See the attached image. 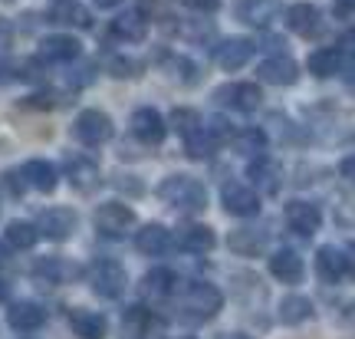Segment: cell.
Masks as SVG:
<instances>
[{"mask_svg": "<svg viewBox=\"0 0 355 339\" xmlns=\"http://www.w3.org/2000/svg\"><path fill=\"white\" fill-rule=\"evenodd\" d=\"M270 274L277 276L279 283H286V287H296V283H303V274H306V264L303 257L290 247H279V251L270 254Z\"/></svg>", "mask_w": 355, "mask_h": 339, "instance_id": "obj_23", "label": "cell"}, {"mask_svg": "<svg viewBox=\"0 0 355 339\" xmlns=\"http://www.w3.org/2000/svg\"><path fill=\"white\" fill-rule=\"evenodd\" d=\"M0 3H13V0H0Z\"/></svg>", "mask_w": 355, "mask_h": 339, "instance_id": "obj_49", "label": "cell"}, {"mask_svg": "<svg viewBox=\"0 0 355 339\" xmlns=\"http://www.w3.org/2000/svg\"><path fill=\"white\" fill-rule=\"evenodd\" d=\"M83 53V43L69 33H53V37H43L40 40V50H37V60L40 63H73L79 60Z\"/></svg>", "mask_w": 355, "mask_h": 339, "instance_id": "obj_19", "label": "cell"}, {"mask_svg": "<svg viewBox=\"0 0 355 339\" xmlns=\"http://www.w3.org/2000/svg\"><path fill=\"white\" fill-rule=\"evenodd\" d=\"M7 300H10V283L0 276V303H7Z\"/></svg>", "mask_w": 355, "mask_h": 339, "instance_id": "obj_46", "label": "cell"}, {"mask_svg": "<svg viewBox=\"0 0 355 339\" xmlns=\"http://www.w3.org/2000/svg\"><path fill=\"white\" fill-rule=\"evenodd\" d=\"M128 129H132V135L139 138L141 145H148V149H158V145L165 142V135H168L165 119H162V113H158V109H152V106H141V109H135V113H132V119H128Z\"/></svg>", "mask_w": 355, "mask_h": 339, "instance_id": "obj_10", "label": "cell"}, {"mask_svg": "<svg viewBox=\"0 0 355 339\" xmlns=\"http://www.w3.org/2000/svg\"><path fill=\"white\" fill-rule=\"evenodd\" d=\"M339 175H343L345 181L352 178V155H345V158H343V165H339Z\"/></svg>", "mask_w": 355, "mask_h": 339, "instance_id": "obj_44", "label": "cell"}, {"mask_svg": "<svg viewBox=\"0 0 355 339\" xmlns=\"http://www.w3.org/2000/svg\"><path fill=\"white\" fill-rule=\"evenodd\" d=\"M254 50H257L254 40L227 37V40H220V43L214 47V60H217V66H220L224 73H237V69H243V66L254 60Z\"/></svg>", "mask_w": 355, "mask_h": 339, "instance_id": "obj_12", "label": "cell"}, {"mask_svg": "<svg viewBox=\"0 0 355 339\" xmlns=\"http://www.w3.org/2000/svg\"><path fill=\"white\" fill-rule=\"evenodd\" d=\"M349 43L352 40L345 37L343 47H319V50H313L309 60H306V69L316 76V79H329V76L343 73V66L349 63Z\"/></svg>", "mask_w": 355, "mask_h": 339, "instance_id": "obj_15", "label": "cell"}, {"mask_svg": "<svg viewBox=\"0 0 355 339\" xmlns=\"http://www.w3.org/2000/svg\"><path fill=\"white\" fill-rule=\"evenodd\" d=\"M279 10H283V0H237V20L254 30H266Z\"/></svg>", "mask_w": 355, "mask_h": 339, "instance_id": "obj_22", "label": "cell"}, {"mask_svg": "<svg viewBox=\"0 0 355 339\" xmlns=\"http://www.w3.org/2000/svg\"><path fill=\"white\" fill-rule=\"evenodd\" d=\"M155 195H158L168 208H175V211H181V214H201L204 208H207V188H204L194 175H184V172L165 175L158 181Z\"/></svg>", "mask_w": 355, "mask_h": 339, "instance_id": "obj_1", "label": "cell"}, {"mask_svg": "<svg viewBox=\"0 0 355 339\" xmlns=\"http://www.w3.org/2000/svg\"><path fill=\"white\" fill-rule=\"evenodd\" d=\"M89 287L96 290V297H102V300H119L128 287L125 267L119 264L115 257H99L96 264L89 267Z\"/></svg>", "mask_w": 355, "mask_h": 339, "instance_id": "obj_4", "label": "cell"}, {"mask_svg": "<svg viewBox=\"0 0 355 339\" xmlns=\"http://www.w3.org/2000/svg\"><path fill=\"white\" fill-rule=\"evenodd\" d=\"M162 63H165L168 76L178 79V83H184V86H194V83H201L204 79V69L194 60L188 56H181V53H162Z\"/></svg>", "mask_w": 355, "mask_h": 339, "instance_id": "obj_30", "label": "cell"}, {"mask_svg": "<svg viewBox=\"0 0 355 339\" xmlns=\"http://www.w3.org/2000/svg\"><path fill=\"white\" fill-rule=\"evenodd\" d=\"M37 240H40V234L30 221H10L7 231H3V244H7L10 251H33Z\"/></svg>", "mask_w": 355, "mask_h": 339, "instance_id": "obj_34", "label": "cell"}, {"mask_svg": "<svg viewBox=\"0 0 355 339\" xmlns=\"http://www.w3.org/2000/svg\"><path fill=\"white\" fill-rule=\"evenodd\" d=\"M234 149L241 151V155H250V158L263 155L266 151V132L263 129H243V132L234 135Z\"/></svg>", "mask_w": 355, "mask_h": 339, "instance_id": "obj_35", "label": "cell"}, {"mask_svg": "<svg viewBox=\"0 0 355 339\" xmlns=\"http://www.w3.org/2000/svg\"><path fill=\"white\" fill-rule=\"evenodd\" d=\"M263 244H266V234L263 231H254V227H237V231L227 234V247L237 257H257V254L263 251Z\"/></svg>", "mask_w": 355, "mask_h": 339, "instance_id": "obj_31", "label": "cell"}, {"mask_svg": "<svg viewBox=\"0 0 355 339\" xmlns=\"http://www.w3.org/2000/svg\"><path fill=\"white\" fill-rule=\"evenodd\" d=\"M92 79H96V66L92 63H83L79 66V69H73V76H66V83H69V86H89V83H92Z\"/></svg>", "mask_w": 355, "mask_h": 339, "instance_id": "obj_39", "label": "cell"}, {"mask_svg": "<svg viewBox=\"0 0 355 339\" xmlns=\"http://www.w3.org/2000/svg\"><path fill=\"white\" fill-rule=\"evenodd\" d=\"M171 126H175V132L181 135V142H184V151H188L191 162H201V158H211L214 155V142H211V135H207V126H204V119L198 109H188V106H178V109H171Z\"/></svg>", "mask_w": 355, "mask_h": 339, "instance_id": "obj_3", "label": "cell"}, {"mask_svg": "<svg viewBox=\"0 0 355 339\" xmlns=\"http://www.w3.org/2000/svg\"><path fill=\"white\" fill-rule=\"evenodd\" d=\"M0 185H3V191H7V195H10V198H20V195H24V178H20V172H3V175H0Z\"/></svg>", "mask_w": 355, "mask_h": 339, "instance_id": "obj_38", "label": "cell"}, {"mask_svg": "<svg viewBox=\"0 0 355 339\" xmlns=\"http://www.w3.org/2000/svg\"><path fill=\"white\" fill-rule=\"evenodd\" d=\"M122 323H125V329H132L135 336H145L148 326H152V313H148L145 306H128L125 316H122Z\"/></svg>", "mask_w": 355, "mask_h": 339, "instance_id": "obj_36", "label": "cell"}, {"mask_svg": "<svg viewBox=\"0 0 355 339\" xmlns=\"http://www.w3.org/2000/svg\"><path fill=\"white\" fill-rule=\"evenodd\" d=\"M220 204H224V211L234 214V217H257V214H260L257 191L250 188V185H243V181H227V185L220 188Z\"/></svg>", "mask_w": 355, "mask_h": 339, "instance_id": "obj_14", "label": "cell"}, {"mask_svg": "<svg viewBox=\"0 0 355 339\" xmlns=\"http://www.w3.org/2000/svg\"><path fill=\"white\" fill-rule=\"evenodd\" d=\"M148 26H152L148 13L139 10V7H128V10H122L112 20L109 33H112L115 40H122V43H145V40H148Z\"/></svg>", "mask_w": 355, "mask_h": 339, "instance_id": "obj_18", "label": "cell"}, {"mask_svg": "<svg viewBox=\"0 0 355 339\" xmlns=\"http://www.w3.org/2000/svg\"><path fill=\"white\" fill-rule=\"evenodd\" d=\"M73 135H76L79 145L99 149V145H105V142L115 135V126L102 109H83V113L73 119Z\"/></svg>", "mask_w": 355, "mask_h": 339, "instance_id": "obj_5", "label": "cell"}, {"mask_svg": "<svg viewBox=\"0 0 355 339\" xmlns=\"http://www.w3.org/2000/svg\"><path fill=\"white\" fill-rule=\"evenodd\" d=\"M109 69H112V76H119V79H122V76H139V63H132V60H128V56H112V60H109Z\"/></svg>", "mask_w": 355, "mask_h": 339, "instance_id": "obj_37", "label": "cell"}, {"mask_svg": "<svg viewBox=\"0 0 355 339\" xmlns=\"http://www.w3.org/2000/svg\"><path fill=\"white\" fill-rule=\"evenodd\" d=\"M20 339H33V336H20Z\"/></svg>", "mask_w": 355, "mask_h": 339, "instance_id": "obj_50", "label": "cell"}, {"mask_svg": "<svg viewBox=\"0 0 355 339\" xmlns=\"http://www.w3.org/2000/svg\"><path fill=\"white\" fill-rule=\"evenodd\" d=\"M76 224H79V214L73 211V208H63V204L43 208V211L37 214V221H33V227H37L40 238L56 240V244L73 238V234H76Z\"/></svg>", "mask_w": 355, "mask_h": 339, "instance_id": "obj_6", "label": "cell"}, {"mask_svg": "<svg viewBox=\"0 0 355 339\" xmlns=\"http://www.w3.org/2000/svg\"><path fill=\"white\" fill-rule=\"evenodd\" d=\"M92 224H96V231H99L102 238H122V234H128L132 227H135V211L128 208L125 201H105L96 208V214H92Z\"/></svg>", "mask_w": 355, "mask_h": 339, "instance_id": "obj_7", "label": "cell"}, {"mask_svg": "<svg viewBox=\"0 0 355 339\" xmlns=\"http://www.w3.org/2000/svg\"><path fill=\"white\" fill-rule=\"evenodd\" d=\"M63 172H66V181H69V188L79 191V195H92V191L102 185L99 165H96V158H89V155H83V151H73V155H66V158H63Z\"/></svg>", "mask_w": 355, "mask_h": 339, "instance_id": "obj_8", "label": "cell"}, {"mask_svg": "<svg viewBox=\"0 0 355 339\" xmlns=\"http://www.w3.org/2000/svg\"><path fill=\"white\" fill-rule=\"evenodd\" d=\"M20 178H24L26 188L43 191V195H53L56 185H60V175H56L53 162H46V158H30V162L20 168Z\"/></svg>", "mask_w": 355, "mask_h": 339, "instance_id": "obj_25", "label": "cell"}, {"mask_svg": "<svg viewBox=\"0 0 355 339\" xmlns=\"http://www.w3.org/2000/svg\"><path fill=\"white\" fill-rule=\"evenodd\" d=\"M263 43H266L263 50H270V53H273V56H283V53H286V40H283V37H277V33H266V37H263Z\"/></svg>", "mask_w": 355, "mask_h": 339, "instance_id": "obj_41", "label": "cell"}, {"mask_svg": "<svg viewBox=\"0 0 355 339\" xmlns=\"http://www.w3.org/2000/svg\"><path fill=\"white\" fill-rule=\"evenodd\" d=\"M277 313H279V323H286V326H303V323H309V320L316 316V310H313V300H309V297L290 293V297L279 300Z\"/></svg>", "mask_w": 355, "mask_h": 339, "instance_id": "obj_29", "label": "cell"}, {"mask_svg": "<svg viewBox=\"0 0 355 339\" xmlns=\"http://www.w3.org/2000/svg\"><path fill=\"white\" fill-rule=\"evenodd\" d=\"M66 320H69V329L76 333L79 339H102L105 336V316L96 313V310H86V306H69L66 310Z\"/></svg>", "mask_w": 355, "mask_h": 339, "instance_id": "obj_24", "label": "cell"}, {"mask_svg": "<svg viewBox=\"0 0 355 339\" xmlns=\"http://www.w3.org/2000/svg\"><path fill=\"white\" fill-rule=\"evenodd\" d=\"M217 244L214 227L207 224H184L178 231V247L184 254H211Z\"/></svg>", "mask_w": 355, "mask_h": 339, "instance_id": "obj_27", "label": "cell"}, {"mask_svg": "<svg viewBox=\"0 0 355 339\" xmlns=\"http://www.w3.org/2000/svg\"><path fill=\"white\" fill-rule=\"evenodd\" d=\"M175 283L178 280L168 267H155V270H148V274L141 276V293L148 300H168L175 293Z\"/></svg>", "mask_w": 355, "mask_h": 339, "instance_id": "obj_32", "label": "cell"}, {"mask_svg": "<svg viewBox=\"0 0 355 339\" xmlns=\"http://www.w3.org/2000/svg\"><path fill=\"white\" fill-rule=\"evenodd\" d=\"M220 3L224 0H184V7H191L194 13H214L220 10Z\"/></svg>", "mask_w": 355, "mask_h": 339, "instance_id": "obj_40", "label": "cell"}, {"mask_svg": "<svg viewBox=\"0 0 355 339\" xmlns=\"http://www.w3.org/2000/svg\"><path fill=\"white\" fill-rule=\"evenodd\" d=\"M260 99H263V92L254 83H230V86H220L214 92L217 106H227L234 113H254V109H260Z\"/></svg>", "mask_w": 355, "mask_h": 339, "instance_id": "obj_17", "label": "cell"}, {"mask_svg": "<svg viewBox=\"0 0 355 339\" xmlns=\"http://www.w3.org/2000/svg\"><path fill=\"white\" fill-rule=\"evenodd\" d=\"M178 310H181L178 316L188 320V323H207V320H214L224 310V293H220V287L207 283V280H191L184 293H181Z\"/></svg>", "mask_w": 355, "mask_h": 339, "instance_id": "obj_2", "label": "cell"}, {"mask_svg": "<svg viewBox=\"0 0 355 339\" xmlns=\"http://www.w3.org/2000/svg\"><path fill=\"white\" fill-rule=\"evenodd\" d=\"M92 3H96L99 10H112V7H119L122 0H92Z\"/></svg>", "mask_w": 355, "mask_h": 339, "instance_id": "obj_47", "label": "cell"}, {"mask_svg": "<svg viewBox=\"0 0 355 339\" xmlns=\"http://www.w3.org/2000/svg\"><path fill=\"white\" fill-rule=\"evenodd\" d=\"M135 247H139V254H145V257H165V254H171V247H175V234H171L165 224L152 221V224H145L139 234H135Z\"/></svg>", "mask_w": 355, "mask_h": 339, "instance_id": "obj_21", "label": "cell"}, {"mask_svg": "<svg viewBox=\"0 0 355 339\" xmlns=\"http://www.w3.org/2000/svg\"><path fill=\"white\" fill-rule=\"evenodd\" d=\"M247 178H250V188L260 191V195H266V198H273V195H279V188H283V168H279L277 158H270V155H257V158H250V165H247Z\"/></svg>", "mask_w": 355, "mask_h": 339, "instance_id": "obj_11", "label": "cell"}, {"mask_svg": "<svg viewBox=\"0 0 355 339\" xmlns=\"http://www.w3.org/2000/svg\"><path fill=\"white\" fill-rule=\"evenodd\" d=\"M332 3H336V10L343 13V17H349V13H352V0H332Z\"/></svg>", "mask_w": 355, "mask_h": 339, "instance_id": "obj_45", "label": "cell"}, {"mask_svg": "<svg viewBox=\"0 0 355 339\" xmlns=\"http://www.w3.org/2000/svg\"><path fill=\"white\" fill-rule=\"evenodd\" d=\"M46 20H50V24H63V26H76V30H89V26L96 24L92 13H89L83 3H76V0L53 7V10L46 13Z\"/></svg>", "mask_w": 355, "mask_h": 339, "instance_id": "obj_33", "label": "cell"}, {"mask_svg": "<svg viewBox=\"0 0 355 339\" xmlns=\"http://www.w3.org/2000/svg\"><path fill=\"white\" fill-rule=\"evenodd\" d=\"M7 323L13 329H20V333H33V329H40L46 323V310L33 300H17L7 310Z\"/></svg>", "mask_w": 355, "mask_h": 339, "instance_id": "obj_26", "label": "cell"}, {"mask_svg": "<svg viewBox=\"0 0 355 339\" xmlns=\"http://www.w3.org/2000/svg\"><path fill=\"white\" fill-rule=\"evenodd\" d=\"M10 79H17V66H10L7 60H0V86L10 83Z\"/></svg>", "mask_w": 355, "mask_h": 339, "instance_id": "obj_43", "label": "cell"}, {"mask_svg": "<svg viewBox=\"0 0 355 339\" xmlns=\"http://www.w3.org/2000/svg\"><path fill=\"white\" fill-rule=\"evenodd\" d=\"M10 43H13V26L7 24L3 17H0V50H7Z\"/></svg>", "mask_w": 355, "mask_h": 339, "instance_id": "obj_42", "label": "cell"}, {"mask_svg": "<svg viewBox=\"0 0 355 339\" xmlns=\"http://www.w3.org/2000/svg\"><path fill=\"white\" fill-rule=\"evenodd\" d=\"M286 26L296 37H316L319 26H322V13L313 3H293V7H286Z\"/></svg>", "mask_w": 355, "mask_h": 339, "instance_id": "obj_28", "label": "cell"}, {"mask_svg": "<svg viewBox=\"0 0 355 339\" xmlns=\"http://www.w3.org/2000/svg\"><path fill=\"white\" fill-rule=\"evenodd\" d=\"M349 274H352V261H349V254L345 251L332 247V244H326V247H319L316 251V276L322 280V283L336 287V283H343Z\"/></svg>", "mask_w": 355, "mask_h": 339, "instance_id": "obj_16", "label": "cell"}, {"mask_svg": "<svg viewBox=\"0 0 355 339\" xmlns=\"http://www.w3.org/2000/svg\"><path fill=\"white\" fill-rule=\"evenodd\" d=\"M257 76L270 83V86H293L296 79H300V63L293 60L290 53H283V56H266L263 63L257 66Z\"/></svg>", "mask_w": 355, "mask_h": 339, "instance_id": "obj_20", "label": "cell"}, {"mask_svg": "<svg viewBox=\"0 0 355 339\" xmlns=\"http://www.w3.org/2000/svg\"><path fill=\"white\" fill-rule=\"evenodd\" d=\"M217 339H254V336H243V333H220Z\"/></svg>", "mask_w": 355, "mask_h": 339, "instance_id": "obj_48", "label": "cell"}, {"mask_svg": "<svg viewBox=\"0 0 355 339\" xmlns=\"http://www.w3.org/2000/svg\"><path fill=\"white\" fill-rule=\"evenodd\" d=\"M30 274H33V280H40V283L60 287V283H73L76 276H83V267L53 254V257H40L37 264L30 267Z\"/></svg>", "mask_w": 355, "mask_h": 339, "instance_id": "obj_13", "label": "cell"}, {"mask_svg": "<svg viewBox=\"0 0 355 339\" xmlns=\"http://www.w3.org/2000/svg\"><path fill=\"white\" fill-rule=\"evenodd\" d=\"M283 221L293 234L300 238H313L319 227H322V211H319L316 201H303V198H293V201L283 204Z\"/></svg>", "mask_w": 355, "mask_h": 339, "instance_id": "obj_9", "label": "cell"}]
</instances>
